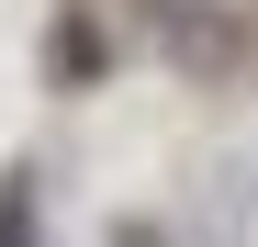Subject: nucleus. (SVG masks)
Listing matches in <instances>:
<instances>
[{
    "label": "nucleus",
    "instance_id": "f257e3e1",
    "mask_svg": "<svg viewBox=\"0 0 258 247\" xmlns=\"http://www.w3.org/2000/svg\"><path fill=\"white\" fill-rule=\"evenodd\" d=\"M45 68L68 79V90H90V79H101V23H90V12H56V34H45Z\"/></svg>",
    "mask_w": 258,
    "mask_h": 247
}]
</instances>
